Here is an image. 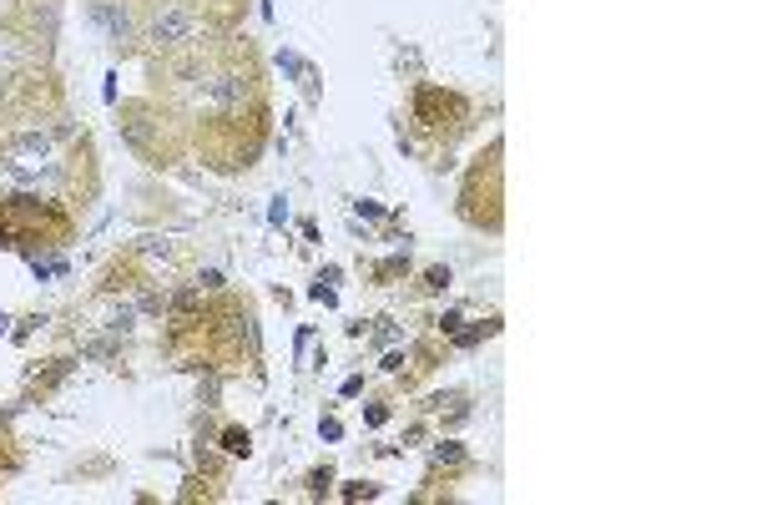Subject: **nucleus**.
<instances>
[{
    "mask_svg": "<svg viewBox=\"0 0 757 505\" xmlns=\"http://www.w3.org/2000/svg\"><path fill=\"white\" fill-rule=\"evenodd\" d=\"M197 31H202L197 11L172 0V6H157V16H152V26H147V41H152L157 51H177V46H192Z\"/></svg>",
    "mask_w": 757,
    "mask_h": 505,
    "instance_id": "nucleus-1",
    "label": "nucleus"
},
{
    "mask_svg": "<svg viewBox=\"0 0 757 505\" xmlns=\"http://www.w3.org/2000/svg\"><path fill=\"white\" fill-rule=\"evenodd\" d=\"M91 21L111 36V41H132V11L122 6V0H91Z\"/></svg>",
    "mask_w": 757,
    "mask_h": 505,
    "instance_id": "nucleus-2",
    "label": "nucleus"
},
{
    "mask_svg": "<svg viewBox=\"0 0 757 505\" xmlns=\"http://www.w3.org/2000/svg\"><path fill=\"white\" fill-rule=\"evenodd\" d=\"M207 96H212L217 106H243V96H248V76H243V71H222V76L207 86Z\"/></svg>",
    "mask_w": 757,
    "mask_h": 505,
    "instance_id": "nucleus-3",
    "label": "nucleus"
},
{
    "mask_svg": "<svg viewBox=\"0 0 757 505\" xmlns=\"http://www.w3.org/2000/svg\"><path fill=\"white\" fill-rule=\"evenodd\" d=\"M11 147H16V152H46V147H51V132H21Z\"/></svg>",
    "mask_w": 757,
    "mask_h": 505,
    "instance_id": "nucleus-4",
    "label": "nucleus"
},
{
    "mask_svg": "<svg viewBox=\"0 0 757 505\" xmlns=\"http://www.w3.org/2000/svg\"><path fill=\"white\" fill-rule=\"evenodd\" d=\"M248 444H253L248 429H227V434H222V450H227V455H248Z\"/></svg>",
    "mask_w": 757,
    "mask_h": 505,
    "instance_id": "nucleus-5",
    "label": "nucleus"
},
{
    "mask_svg": "<svg viewBox=\"0 0 757 505\" xmlns=\"http://www.w3.org/2000/svg\"><path fill=\"white\" fill-rule=\"evenodd\" d=\"M464 460V450H459V444L449 439V444H439V450H434V465H459Z\"/></svg>",
    "mask_w": 757,
    "mask_h": 505,
    "instance_id": "nucleus-6",
    "label": "nucleus"
},
{
    "mask_svg": "<svg viewBox=\"0 0 757 505\" xmlns=\"http://www.w3.org/2000/svg\"><path fill=\"white\" fill-rule=\"evenodd\" d=\"M278 66H283L288 76H298V71H303V61H298V56H293V51H283V56H278Z\"/></svg>",
    "mask_w": 757,
    "mask_h": 505,
    "instance_id": "nucleus-7",
    "label": "nucleus"
},
{
    "mask_svg": "<svg viewBox=\"0 0 757 505\" xmlns=\"http://www.w3.org/2000/svg\"><path fill=\"white\" fill-rule=\"evenodd\" d=\"M197 283H202V288H222V273H217V268H207V273L197 278Z\"/></svg>",
    "mask_w": 757,
    "mask_h": 505,
    "instance_id": "nucleus-8",
    "label": "nucleus"
},
{
    "mask_svg": "<svg viewBox=\"0 0 757 505\" xmlns=\"http://www.w3.org/2000/svg\"><path fill=\"white\" fill-rule=\"evenodd\" d=\"M6 323H11V318H6V313H0V333H6Z\"/></svg>",
    "mask_w": 757,
    "mask_h": 505,
    "instance_id": "nucleus-9",
    "label": "nucleus"
}]
</instances>
